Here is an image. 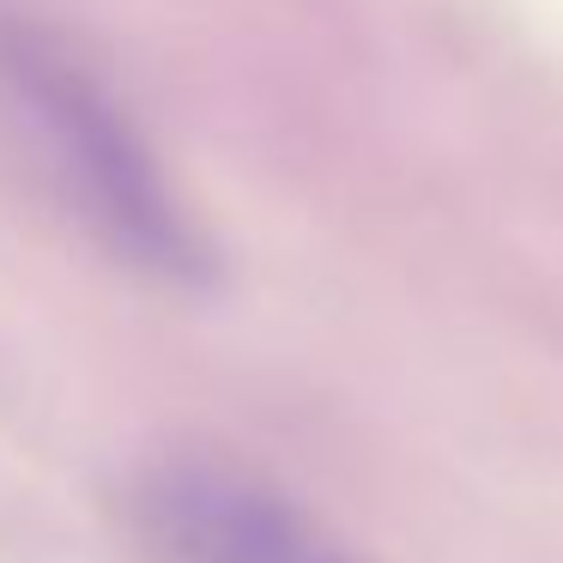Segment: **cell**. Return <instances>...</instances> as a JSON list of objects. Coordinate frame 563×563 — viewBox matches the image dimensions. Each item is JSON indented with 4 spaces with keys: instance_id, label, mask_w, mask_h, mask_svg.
Listing matches in <instances>:
<instances>
[{
    "instance_id": "cell-1",
    "label": "cell",
    "mask_w": 563,
    "mask_h": 563,
    "mask_svg": "<svg viewBox=\"0 0 563 563\" xmlns=\"http://www.w3.org/2000/svg\"><path fill=\"white\" fill-rule=\"evenodd\" d=\"M0 103L62 207L98 236L103 255L152 285H212L219 255L207 231L152 158L146 134L128 122L122 98H110L74 49L31 25H0Z\"/></svg>"
},
{
    "instance_id": "cell-2",
    "label": "cell",
    "mask_w": 563,
    "mask_h": 563,
    "mask_svg": "<svg viewBox=\"0 0 563 563\" xmlns=\"http://www.w3.org/2000/svg\"><path fill=\"white\" fill-rule=\"evenodd\" d=\"M152 563H364L267 478L212 454H164L122 490Z\"/></svg>"
}]
</instances>
